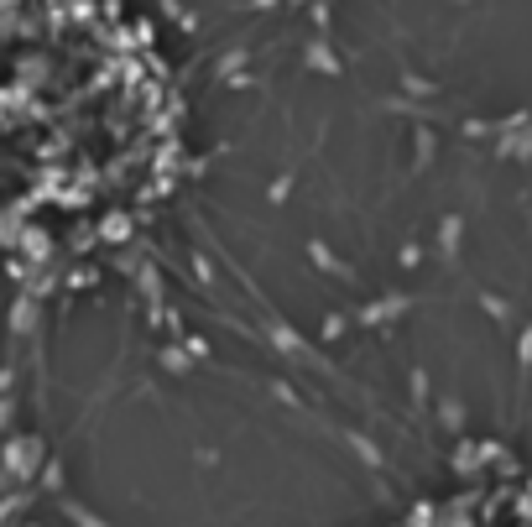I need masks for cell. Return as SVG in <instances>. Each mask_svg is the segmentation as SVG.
Returning <instances> with one entry per match:
<instances>
[{
	"label": "cell",
	"mask_w": 532,
	"mask_h": 527,
	"mask_svg": "<svg viewBox=\"0 0 532 527\" xmlns=\"http://www.w3.org/2000/svg\"><path fill=\"white\" fill-rule=\"evenodd\" d=\"M177 105L120 0H0V214L110 240L162 193Z\"/></svg>",
	"instance_id": "1"
}]
</instances>
